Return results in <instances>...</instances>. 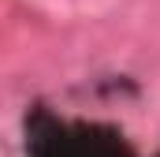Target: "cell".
I'll list each match as a JSON object with an SVG mask.
<instances>
[{
	"instance_id": "6da1fadb",
	"label": "cell",
	"mask_w": 160,
	"mask_h": 157,
	"mask_svg": "<svg viewBox=\"0 0 160 157\" xmlns=\"http://www.w3.org/2000/svg\"><path fill=\"white\" fill-rule=\"evenodd\" d=\"M38 157H127L123 146L116 150V142H97V138H78V142H67V138H52V142H41Z\"/></svg>"
}]
</instances>
